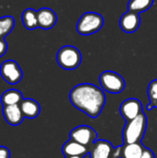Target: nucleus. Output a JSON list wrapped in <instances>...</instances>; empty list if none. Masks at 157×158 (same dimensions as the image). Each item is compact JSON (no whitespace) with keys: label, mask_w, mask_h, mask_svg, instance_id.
Here are the masks:
<instances>
[{"label":"nucleus","mask_w":157,"mask_h":158,"mask_svg":"<svg viewBox=\"0 0 157 158\" xmlns=\"http://www.w3.org/2000/svg\"><path fill=\"white\" fill-rule=\"evenodd\" d=\"M69 100L73 106L90 118H95L101 114L106 101L104 90L92 83L76 85L69 93Z\"/></svg>","instance_id":"obj_1"},{"label":"nucleus","mask_w":157,"mask_h":158,"mask_svg":"<svg viewBox=\"0 0 157 158\" xmlns=\"http://www.w3.org/2000/svg\"><path fill=\"white\" fill-rule=\"evenodd\" d=\"M147 128V118L143 112H142L137 118L127 121L122 136L123 143H134L142 142Z\"/></svg>","instance_id":"obj_2"},{"label":"nucleus","mask_w":157,"mask_h":158,"mask_svg":"<svg viewBox=\"0 0 157 158\" xmlns=\"http://www.w3.org/2000/svg\"><path fill=\"white\" fill-rule=\"evenodd\" d=\"M57 64L64 69L72 70L81 63V54L78 48L72 45L62 46L56 54Z\"/></svg>","instance_id":"obj_3"},{"label":"nucleus","mask_w":157,"mask_h":158,"mask_svg":"<svg viewBox=\"0 0 157 158\" xmlns=\"http://www.w3.org/2000/svg\"><path fill=\"white\" fill-rule=\"evenodd\" d=\"M104 25V18L96 12L84 13L77 22V31L81 35H90L99 31Z\"/></svg>","instance_id":"obj_4"},{"label":"nucleus","mask_w":157,"mask_h":158,"mask_svg":"<svg viewBox=\"0 0 157 158\" xmlns=\"http://www.w3.org/2000/svg\"><path fill=\"white\" fill-rule=\"evenodd\" d=\"M101 87L109 94H120L125 89V81L121 75L115 71L106 70L99 77Z\"/></svg>","instance_id":"obj_5"},{"label":"nucleus","mask_w":157,"mask_h":158,"mask_svg":"<svg viewBox=\"0 0 157 158\" xmlns=\"http://www.w3.org/2000/svg\"><path fill=\"white\" fill-rule=\"evenodd\" d=\"M98 133L90 126L81 125L74 128L70 133L69 138L86 147H91L93 143L97 140Z\"/></svg>","instance_id":"obj_6"},{"label":"nucleus","mask_w":157,"mask_h":158,"mask_svg":"<svg viewBox=\"0 0 157 158\" xmlns=\"http://www.w3.org/2000/svg\"><path fill=\"white\" fill-rule=\"evenodd\" d=\"M0 75L5 81L13 85L21 81L23 73L15 60H6L0 66Z\"/></svg>","instance_id":"obj_7"},{"label":"nucleus","mask_w":157,"mask_h":158,"mask_svg":"<svg viewBox=\"0 0 157 158\" xmlns=\"http://www.w3.org/2000/svg\"><path fill=\"white\" fill-rule=\"evenodd\" d=\"M119 112L122 118L127 121H130L137 118L143 111V104L136 98H129L122 102L119 107Z\"/></svg>","instance_id":"obj_8"},{"label":"nucleus","mask_w":157,"mask_h":158,"mask_svg":"<svg viewBox=\"0 0 157 158\" xmlns=\"http://www.w3.org/2000/svg\"><path fill=\"white\" fill-rule=\"evenodd\" d=\"M114 146L105 140H96L90 147L91 158H112Z\"/></svg>","instance_id":"obj_9"},{"label":"nucleus","mask_w":157,"mask_h":158,"mask_svg":"<svg viewBox=\"0 0 157 158\" xmlns=\"http://www.w3.org/2000/svg\"><path fill=\"white\" fill-rule=\"evenodd\" d=\"M141 24V17L139 13L132 12V11H127L125 12L120 19H119V26L121 30L127 33H132L135 32Z\"/></svg>","instance_id":"obj_10"},{"label":"nucleus","mask_w":157,"mask_h":158,"mask_svg":"<svg viewBox=\"0 0 157 158\" xmlns=\"http://www.w3.org/2000/svg\"><path fill=\"white\" fill-rule=\"evenodd\" d=\"M38 26L43 30H49L53 28L56 21L57 17L56 12L49 7H42L37 11Z\"/></svg>","instance_id":"obj_11"},{"label":"nucleus","mask_w":157,"mask_h":158,"mask_svg":"<svg viewBox=\"0 0 157 158\" xmlns=\"http://www.w3.org/2000/svg\"><path fill=\"white\" fill-rule=\"evenodd\" d=\"M2 112H3V116L6 121L9 125H12V126L19 125L24 118V116L22 114L19 105L4 106Z\"/></svg>","instance_id":"obj_12"},{"label":"nucleus","mask_w":157,"mask_h":158,"mask_svg":"<svg viewBox=\"0 0 157 158\" xmlns=\"http://www.w3.org/2000/svg\"><path fill=\"white\" fill-rule=\"evenodd\" d=\"M90 152V148L86 147L71 139L66 142L62 146V153L65 156H85Z\"/></svg>","instance_id":"obj_13"},{"label":"nucleus","mask_w":157,"mask_h":158,"mask_svg":"<svg viewBox=\"0 0 157 158\" xmlns=\"http://www.w3.org/2000/svg\"><path fill=\"white\" fill-rule=\"evenodd\" d=\"M20 109L24 118H35L39 116L41 111V106L39 103L33 99L26 98L23 99L19 104Z\"/></svg>","instance_id":"obj_14"},{"label":"nucleus","mask_w":157,"mask_h":158,"mask_svg":"<svg viewBox=\"0 0 157 158\" xmlns=\"http://www.w3.org/2000/svg\"><path fill=\"white\" fill-rule=\"evenodd\" d=\"M145 146L142 142L134 143H124L122 145L121 158H141Z\"/></svg>","instance_id":"obj_15"},{"label":"nucleus","mask_w":157,"mask_h":158,"mask_svg":"<svg viewBox=\"0 0 157 158\" xmlns=\"http://www.w3.org/2000/svg\"><path fill=\"white\" fill-rule=\"evenodd\" d=\"M23 100L22 94L15 89H10L4 92L1 95V103L4 106H12V105H19Z\"/></svg>","instance_id":"obj_16"},{"label":"nucleus","mask_w":157,"mask_h":158,"mask_svg":"<svg viewBox=\"0 0 157 158\" xmlns=\"http://www.w3.org/2000/svg\"><path fill=\"white\" fill-rule=\"evenodd\" d=\"M21 19L24 27L27 30L32 31L36 28H39L38 26V19H37V11L32 8H27L22 12Z\"/></svg>","instance_id":"obj_17"},{"label":"nucleus","mask_w":157,"mask_h":158,"mask_svg":"<svg viewBox=\"0 0 157 158\" xmlns=\"http://www.w3.org/2000/svg\"><path fill=\"white\" fill-rule=\"evenodd\" d=\"M154 4V0H130L128 9L132 12L141 13L148 10Z\"/></svg>","instance_id":"obj_18"},{"label":"nucleus","mask_w":157,"mask_h":158,"mask_svg":"<svg viewBox=\"0 0 157 158\" xmlns=\"http://www.w3.org/2000/svg\"><path fill=\"white\" fill-rule=\"evenodd\" d=\"M147 95L150 100V104L147 105L146 109L152 110L153 108H157V79L149 83L147 88Z\"/></svg>","instance_id":"obj_19"},{"label":"nucleus","mask_w":157,"mask_h":158,"mask_svg":"<svg viewBox=\"0 0 157 158\" xmlns=\"http://www.w3.org/2000/svg\"><path fill=\"white\" fill-rule=\"evenodd\" d=\"M15 26V19L11 16H4L0 18V31L3 37L12 31Z\"/></svg>","instance_id":"obj_20"},{"label":"nucleus","mask_w":157,"mask_h":158,"mask_svg":"<svg viewBox=\"0 0 157 158\" xmlns=\"http://www.w3.org/2000/svg\"><path fill=\"white\" fill-rule=\"evenodd\" d=\"M7 51V43L5 40V38L0 39V57L4 56Z\"/></svg>","instance_id":"obj_21"},{"label":"nucleus","mask_w":157,"mask_h":158,"mask_svg":"<svg viewBox=\"0 0 157 158\" xmlns=\"http://www.w3.org/2000/svg\"><path fill=\"white\" fill-rule=\"evenodd\" d=\"M0 158H10V152L5 146H0Z\"/></svg>","instance_id":"obj_22"},{"label":"nucleus","mask_w":157,"mask_h":158,"mask_svg":"<svg viewBox=\"0 0 157 158\" xmlns=\"http://www.w3.org/2000/svg\"><path fill=\"white\" fill-rule=\"evenodd\" d=\"M121 156H122V145L114 148L112 158H121Z\"/></svg>","instance_id":"obj_23"},{"label":"nucleus","mask_w":157,"mask_h":158,"mask_svg":"<svg viewBox=\"0 0 157 158\" xmlns=\"http://www.w3.org/2000/svg\"><path fill=\"white\" fill-rule=\"evenodd\" d=\"M141 158H155V154H154V152L151 150V149H149V148H144V151H143V156H142V157Z\"/></svg>","instance_id":"obj_24"},{"label":"nucleus","mask_w":157,"mask_h":158,"mask_svg":"<svg viewBox=\"0 0 157 158\" xmlns=\"http://www.w3.org/2000/svg\"><path fill=\"white\" fill-rule=\"evenodd\" d=\"M65 158H84V156H65Z\"/></svg>","instance_id":"obj_25"},{"label":"nucleus","mask_w":157,"mask_h":158,"mask_svg":"<svg viewBox=\"0 0 157 158\" xmlns=\"http://www.w3.org/2000/svg\"><path fill=\"white\" fill-rule=\"evenodd\" d=\"M1 38H4V37H3V35H2V33H1V31H0V39H1Z\"/></svg>","instance_id":"obj_26"}]
</instances>
